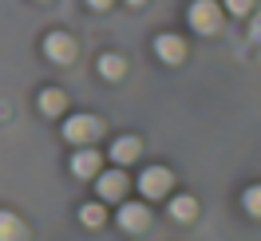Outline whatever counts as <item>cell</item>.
<instances>
[{"label":"cell","mask_w":261,"mask_h":241,"mask_svg":"<svg viewBox=\"0 0 261 241\" xmlns=\"http://www.w3.org/2000/svg\"><path fill=\"white\" fill-rule=\"evenodd\" d=\"M190 28L202 36H214L222 28V8L214 4V0H194L190 4Z\"/></svg>","instance_id":"1"},{"label":"cell","mask_w":261,"mask_h":241,"mask_svg":"<svg viewBox=\"0 0 261 241\" xmlns=\"http://www.w3.org/2000/svg\"><path fill=\"white\" fill-rule=\"evenodd\" d=\"M99 135H103V123H99L95 115H71L64 123V139L67 143H95Z\"/></svg>","instance_id":"2"},{"label":"cell","mask_w":261,"mask_h":241,"mask_svg":"<svg viewBox=\"0 0 261 241\" xmlns=\"http://www.w3.org/2000/svg\"><path fill=\"white\" fill-rule=\"evenodd\" d=\"M44 56L51 64H71L80 56V48H75V40L67 32H51V36H44Z\"/></svg>","instance_id":"3"},{"label":"cell","mask_w":261,"mask_h":241,"mask_svg":"<svg viewBox=\"0 0 261 241\" xmlns=\"http://www.w3.org/2000/svg\"><path fill=\"white\" fill-rule=\"evenodd\" d=\"M139 190L147 194V198H163V194L170 190V170H166V166L143 170V174H139Z\"/></svg>","instance_id":"4"},{"label":"cell","mask_w":261,"mask_h":241,"mask_svg":"<svg viewBox=\"0 0 261 241\" xmlns=\"http://www.w3.org/2000/svg\"><path fill=\"white\" fill-rule=\"evenodd\" d=\"M95 190H99V198L119 202V198L127 194V174H123V170H107V174H99V178H95Z\"/></svg>","instance_id":"5"},{"label":"cell","mask_w":261,"mask_h":241,"mask_svg":"<svg viewBox=\"0 0 261 241\" xmlns=\"http://www.w3.org/2000/svg\"><path fill=\"white\" fill-rule=\"evenodd\" d=\"M119 225H123L127 233H143V229L150 225V209L127 202V206H119Z\"/></svg>","instance_id":"6"},{"label":"cell","mask_w":261,"mask_h":241,"mask_svg":"<svg viewBox=\"0 0 261 241\" xmlns=\"http://www.w3.org/2000/svg\"><path fill=\"white\" fill-rule=\"evenodd\" d=\"M154 51H159V60L163 64H182L186 60V44H182L174 32H163L159 40H154Z\"/></svg>","instance_id":"7"},{"label":"cell","mask_w":261,"mask_h":241,"mask_svg":"<svg viewBox=\"0 0 261 241\" xmlns=\"http://www.w3.org/2000/svg\"><path fill=\"white\" fill-rule=\"evenodd\" d=\"M95 170H99L95 150H75V154H71V174L75 178H95Z\"/></svg>","instance_id":"8"},{"label":"cell","mask_w":261,"mask_h":241,"mask_svg":"<svg viewBox=\"0 0 261 241\" xmlns=\"http://www.w3.org/2000/svg\"><path fill=\"white\" fill-rule=\"evenodd\" d=\"M139 146H143V143H139L135 135H127V139H119V143L111 146V158L119 162V166H127V162H135V158H139Z\"/></svg>","instance_id":"9"},{"label":"cell","mask_w":261,"mask_h":241,"mask_svg":"<svg viewBox=\"0 0 261 241\" xmlns=\"http://www.w3.org/2000/svg\"><path fill=\"white\" fill-rule=\"evenodd\" d=\"M194 213H198V198H190V194L170 198V218H174V222H190Z\"/></svg>","instance_id":"10"},{"label":"cell","mask_w":261,"mask_h":241,"mask_svg":"<svg viewBox=\"0 0 261 241\" xmlns=\"http://www.w3.org/2000/svg\"><path fill=\"white\" fill-rule=\"evenodd\" d=\"M0 241H24V222L8 209H0Z\"/></svg>","instance_id":"11"},{"label":"cell","mask_w":261,"mask_h":241,"mask_svg":"<svg viewBox=\"0 0 261 241\" xmlns=\"http://www.w3.org/2000/svg\"><path fill=\"white\" fill-rule=\"evenodd\" d=\"M64 107H67V99H64V91H60V87L40 91V111H44V115H64Z\"/></svg>","instance_id":"12"},{"label":"cell","mask_w":261,"mask_h":241,"mask_svg":"<svg viewBox=\"0 0 261 241\" xmlns=\"http://www.w3.org/2000/svg\"><path fill=\"white\" fill-rule=\"evenodd\" d=\"M123 71H127V64H123V56H99V75L103 79H123Z\"/></svg>","instance_id":"13"},{"label":"cell","mask_w":261,"mask_h":241,"mask_svg":"<svg viewBox=\"0 0 261 241\" xmlns=\"http://www.w3.org/2000/svg\"><path fill=\"white\" fill-rule=\"evenodd\" d=\"M80 222L87 225V229H99V225L107 222V209H103V206H95V202H91V206H83V209H80Z\"/></svg>","instance_id":"14"},{"label":"cell","mask_w":261,"mask_h":241,"mask_svg":"<svg viewBox=\"0 0 261 241\" xmlns=\"http://www.w3.org/2000/svg\"><path fill=\"white\" fill-rule=\"evenodd\" d=\"M242 206H245V213L261 218V186H249V190L242 194Z\"/></svg>","instance_id":"15"},{"label":"cell","mask_w":261,"mask_h":241,"mask_svg":"<svg viewBox=\"0 0 261 241\" xmlns=\"http://www.w3.org/2000/svg\"><path fill=\"white\" fill-rule=\"evenodd\" d=\"M226 8L233 12V16H245V12L253 8V0H226Z\"/></svg>","instance_id":"16"},{"label":"cell","mask_w":261,"mask_h":241,"mask_svg":"<svg viewBox=\"0 0 261 241\" xmlns=\"http://www.w3.org/2000/svg\"><path fill=\"white\" fill-rule=\"evenodd\" d=\"M249 40H257V44H261V16H253V24H249Z\"/></svg>","instance_id":"17"},{"label":"cell","mask_w":261,"mask_h":241,"mask_svg":"<svg viewBox=\"0 0 261 241\" xmlns=\"http://www.w3.org/2000/svg\"><path fill=\"white\" fill-rule=\"evenodd\" d=\"M87 4H91V8H99V12H107V8H111V0H87Z\"/></svg>","instance_id":"18"},{"label":"cell","mask_w":261,"mask_h":241,"mask_svg":"<svg viewBox=\"0 0 261 241\" xmlns=\"http://www.w3.org/2000/svg\"><path fill=\"white\" fill-rule=\"evenodd\" d=\"M0 119H8V103L4 99H0Z\"/></svg>","instance_id":"19"},{"label":"cell","mask_w":261,"mask_h":241,"mask_svg":"<svg viewBox=\"0 0 261 241\" xmlns=\"http://www.w3.org/2000/svg\"><path fill=\"white\" fill-rule=\"evenodd\" d=\"M127 4H135V8H139V4H147V0H127Z\"/></svg>","instance_id":"20"}]
</instances>
